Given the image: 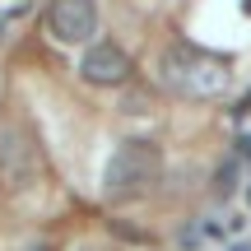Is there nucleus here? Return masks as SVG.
I'll return each instance as SVG.
<instances>
[{"label": "nucleus", "instance_id": "f257e3e1", "mask_svg": "<svg viewBox=\"0 0 251 251\" xmlns=\"http://www.w3.org/2000/svg\"><path fill=\"white\" fill-rule=\"evenodd\" d=\"M163 84L181 98H219L233 84L224 56H209L200 47H172L163 56Z\"/></svg>", "mask_w": 251, "mask_h": 251}, {"label": "nucleus", "instance_id": "f03ea898", "mask_svg": "<svg viewBox=\"0 0 251 251\" xmlns=\"http://www.w3.org/2000/svg\"><path fill=\"white\" fill-rule=\"evenodd\" d=\"M158 172H163L158 144H149V140H126V144H117V153L107 158L102 191H107L112 200H130V196H140V191H149L153 181H158Z\"/></svg>", "mask_w": 251, "mask_h": 251}, {"label": "nucleus", "instance_id": "7ed1b4c3", "mask_svg": "<svg viewBox=\"0 0 251 251\" xmlns=\"http://www.w3.org/2000/svg\"><path fill=\"white\" fill-rule=\"evenodd\" d=\"M47 28H51V37L65 42V47L89 42V37L98 33V0H51Z\"/></svg>", "mask_w": 251, "mask_h": 251}, {"label": "nucleus", "instance_id": "20e7f679", "mask_svg": "<svg viewBox=\"0 0 251 251\" xmlns=\"http://www.w3.org/2000/svg\"><path fill=\"white\" fill-rule=\"evenodd\" d=\"M79 75L98 89H117V84L130 79V56L121 51L117 42H93L89 51L79 56Z\"/></svg>", "mask_w": 251, "mask_h": 251}, {"label": "nucleus", "instance_id": "39448f33", "mask_svg": "<svg viewBox=\"0 0 251 251\" xmlns=\"http://www.w3.org/2000/svg\"><path fill=\"white\" fill-rule=\"evenodd\" d=\"M0 172H5L9 186H28V181L37 177L33 144H28L19 130H5V135H0Z\"/></svg>", "mask_w": 251, "mask_h": 251}, {"label": "nucleus", "instance_id": "423d86ee", "mask_svg": "<svg viewBox=\"0 0 251 251\" xmlns=\"http://www.w3.org/2000/svg\"><path fill=\"white\" fill-rule=\"evenodd\" d=\"M237 149H242V153H247V158H251V135H242V144H237Z\"/></svg>", "mask_w": 251, "mask_h": 251}, {"label": "nucleus", "instance_id": "0eeeda50", "mask_svg": "<svg viewBox=\"0 0 251 251\" xmlns=\"http://www.w3.org/2000/svg\"><path fill=\"white\" fill-rule=\"evenodd\" d=\"M233 251H251V242H237V247H233Z\"/></svg>", "mask_w": 251, "mask_h": 251}, {"label": "nucleus", "instance_id": "6e6552de", "mask_svg": "<svg viewBox=\"0 0 251 251\" xmlns=\"http://www.w3.org/2000/svg\"><path fill=\"white\" fill-rule=\"evenodd\" d=\"M247 14H251V0H247Z\"/></svg>", "mask_w": 251, "mask_h": 251}, {"label": "nucleus", "instance_id": "1a4fd4ad", "mask_svg": "<svg viewBox=\"0 0 251 251\" xmlns=\"http://www.w3.org/2000/svg\"><path fill=\"white\" fill-rule=\"evenodd\" d=\"M247 205H251V191H247Z\"/></svg>", "mask_w": 251, "mask_h": 251}]
</instances>
